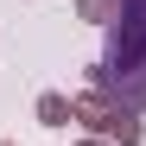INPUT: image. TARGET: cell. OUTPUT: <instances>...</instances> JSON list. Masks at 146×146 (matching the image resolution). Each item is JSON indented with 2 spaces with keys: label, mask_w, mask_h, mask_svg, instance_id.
Listing matches in <instances>:
<instances>
[{
  "label": "cell",
  "mask_w": 146,
  "mask_h": 146,
  "mask_svg": "<svg viewBox=\"0 0 146 146\" xmlns=\"http://www.w3.org/2000/svg\"><path fill=\"white\" fill-rule=\"evenodd\" d=\"M89 89L146 108V0H121V19L108 26V51L89 64Z\"/></svg>",
  "instance_id": "cell-1"
},
{
  "label": "cell",
  "mask_w": 146,
  "mask_h": 146,
  "mask_svg": "<svg viewBox=\"0 0 146 146\" xmlns=\"http://www.w3.org/2000/svg\"><path fill=\"white\" fill-rule=\"evenodd\" d=\"M127 108V102H114V95H102V89H83V95H70V114H76V127H89L95 140H108V127H114V114Z\"/></svg>",
  "instance_id": "cell-2"
},
{
  "label": "cell",
  "mask_w": 146,
  "mask_h": 146,
  "mask_svg": "<svg viewBox=\"0 0 146 146\" xmlns=\"http://www.w3.org/2000/svg\"><path fill=\"white\" fill-rule=\"evenodd\" d=\"M70 121H76L70 114V95L64 89H44L38 95V127H70Z\"/></svg>",
  "instance_id": "cell-3"
},
{
  "label": "cell",
  "mask_w": 146,
  "mask_h": 146,
  "mask_svg": "<svg viewBox=\"0 0 146 146\" xmlns=\"http://www.w3.org/2000/svg\"><path fill=\"white\" fill-rule=\"evenodd\" d=\"M140 140H146V121H140L133 108H121L114 127H108V146H140Z\"/></svg>",
  "instance_id": "cell-4"
},
{
  "label": "cell",
  "mask_w": 146,
  "mask_h": 146,
  "mask_svg": "<svg viewBox=\"0 0 146 146\" xmlns=\"http://www.w3.org/2000/svg\"><path fill=\"white\" fill-rule=\"evenodd\" d=\"M76 19H89V26H114V19H121V0H76Z\"/></svg>",
  "instance_id": "cell-5"
},
{
  "label": "cell",
  "mask_w": 146,
  "mask_h": 146,
  "mask_svg": "<svg viewBox=\"0 0 146 146\" xmlns=\"http://www.w3.org/2000/svg\"><path fill=\"white\" fill-rule=\"evenodd\" d=\"M76 146H108V140H95V133H89V140H76Z\"/></svg>",
  "instance_id": "cell-6"
},
{
  "label": "cell",
  "mask_w": 146,
  "mask_h": 146,
  "mask_svg": "<svg viewBox=\"0 0 146 146\" xmlns=\"http://www.w3.org/2000/svg\"><path fill=\"white\" fill-rule=\"evenodd\" d=\"M0 146H19V140H0Z\"/></svg>",
  "instance_id": "cell-7"
}]
</instances>
